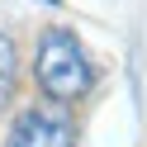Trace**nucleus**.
Listing matches in <instances>:
<instances>
[{"label":"nucleus","mask_w":147,"mask_h":147,"mask_svg":"<svg viewBox=\"0 0 147 147\" xmlns=\"http://www.w3.org/2000/svg\"><path fill=\"white\" fill-rule=\"evenodd\" d=\"M5 147H76V128L57 109H24Z\"/></svg>","instance_id":"f03ea898"},{"label":"nucleus","mask_w":147,"mask_h":147,"mask_svg":"<svg viewBox=\"0 0 147 147\" xmlns=\"http://www.w3.org/2000/svg\"><path fill=\"white\" fill-rule=\"evenodd\" d=\"M14 71H19L14 43H10V33H0V109L10 105V95H14Z\"/></svg>","instance_id":"7ed1b4c3"},{"label":"nucleus","mask_w":147,"mask_h":147,"mask_svg":"<svg viewBox=\"0 0 147 147\" xmlns=\"http://www.w3.org/2000/svg\"><path fill=\"white\" fill-rule=\"evenodd\" d=\"M33 76H38V90L48 100L71 105V100L90 95V86H95V62H90L86 43H81L71 29H48L38 38Z\"/></svg>","instance_id":"f257e3e1"},{"label":"nucleus","mask_w":147,"mask_h":147,"mask_svg":"<svg viewBox=\"0 0 147 147\" xmlns=\"http://www.w3.org/2000/svg\"><path fill=\"white\" fill-rule=\"evenodd\" d=\"M43 5H52V10H57V5H62V0H43Z\"/></svg>","instance_id":"20e7f679"}]
</instances>
